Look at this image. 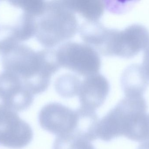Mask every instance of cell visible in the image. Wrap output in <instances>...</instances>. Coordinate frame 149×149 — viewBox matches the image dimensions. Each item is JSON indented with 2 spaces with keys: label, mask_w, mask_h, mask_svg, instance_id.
<instances>
[{
  "label": "cell",
  "mask_w": 149,
  "mask_h": 149,
  "mask_svg": "<svg viewBox=\"0 0 149 149\" xmlns=\"http://www.w3.org/2000/svg\"><path fill=\"white\" fill-rule=\"evenodd\" d=\"M3 70L17 76L33 94L45 92L51 79L60 67L56 50L35 51L25 44H19L1 55Z\"/></svg>",
  "instance_id": "cell-1"
},
{
  "label": "cell",
  "mask_w": 149,
  "mask_h": 149,
  "mask_svg": "<svg viewBox=\"0 0 149 149\" xmlns=\"http://www.w3.org/2000/svg\"><path fill=\"white\" fill-rule=\"evenodd\" d=\"M79 29L75 13L66 0L46 1L44 11L37 19L35 36L46 49H53L72 38Z\"/></svg>",
  "instance_id": "cell-2"
},
{
  "label": "cell",
  "mask_w": 149,
  "mask_h": 149,
  "mask_svg": "<svg viewBox=\"0 0 149 149\" xmlns=\"http://www.w3.org/2000/svg\"><path fill=\"white\" fill-rule=\"evenodd\" d=\"M148 105L142 96L125 97L99 120L97 138L109 142L120 136H126L137 116L147 113Z\"/></svg>",
  "instance_id": "cell-3"
},
{
  "label": "cell",
  "mask_w": 149,
  "mask_h": 149,
  "mask_svg": "<svg viewBox=\"0 0 149 149\" xmlns=\"http://www.w3.org/2000/svg\"><path fill=\"white\" fill-rule=\"evenodd\" d=\"M60 68H66L86 77L99 73L101 65L99 53L86 43L68 42L56 50Z\"/></svg>",
  "instance_id": "cell-4"
},
{
  "label": "cell",
  "mask_w": 149,
  "mask_h": 149,
  "mask_svg": "<svg viewBox=\"0 0 149 149\" xmlns=\"http://www.w3.org/2000/svg\"><path fill=\"white\" fill-rule=\"evenodd\" d=\"M33 137L31 127L17 112L0 106V146L23 148L31 142Z\"/></svg>",
  "instance_id": "cell-5"
},
{
  "label": "cell",
  "mask_w": 149,
  "mask_h": 149,
  "mask_svg": "<svg viewBox=\"0 0 149 149\" xmlns=\"http://www.w3.org/2000/svg\"><path fill=\"white\" fill-rule=\"evenodd\" d=\"M149 46V31L144 25L133 24L122 30L114 29L111 43L112 56L130 58Z\"/></svg>",
  "instance_id": "cell-6"
},
{
  "label": "cell",
  "mask_w": 149,
  "mask_h": 149,
  "mask_svg": "<svg viewBox=\"0 0 149 149\" xmlns=\"http://www.w3.org/2000/svg\"><path fill=\"white\" fill-rule=\"evenodd\" d=\"M38 122L42 128L57 136L74 131L77 122L76 110L58 102L44 106L39 112Z\"/></svg>",
  "instance_id": "cell-7"
},
{
  "label": "cell",
  "mask_w": 149,
  "mask_h": 149,
  "mask_svg": "<svg viewBox=\"0 0 149 149\" xmlns=\"http://www.w3.org/2000/svg\"><path fill=\"white\" fill-rule=\"evenodd\" d=\"M34 99V95L17 76L4 70L0 73V106L22 112L31 106Z\"/></svg>",
  "instance_id": "cell-8"
},
{
  "label": "cell",
  "mask_w": 149,
  "mask_h": 149,
  "mask_svg": "<svg viewBox=\"0 0 149 149\" xmlns=\"http://www.w3.org/2000/svg\"><path fill=\"white\" fill-rule=\"evenodd\" d=\"M109 90L108 80L100 73L85 77L78 95L80 107L95 111L104 104Z\"/></svg>",
  "instance_id": "cell-9"
},
{
  "label": "cell",
  "mask_w": 149,
  "mask_h": 149,
  "mask_svg": "<svg viewBox=\"0 0 149 149\" xmlns=\"http://www.w3.org/2000/svg\"><path fill=\"white\" fill-rule=\"evenodd\" d=\"M148 84V79L141 65L132 64L122 74L121 84L125 97L143 96Z\"/></svg>",
  "instance_id": "cell-10"
},
{
  "label": "cell",
  "mask_w": 149,
  "mask_h": 149,
  "mask_svg": "<svg viewBox=\"0 0 149 149\" xmlns=\"http://www.w3.org/2000/svg\"><path fill=\"white\" fill-rule=\"evenodd\" d=\"M77 122L72 133L83 136L93 141L97 139V130L100 119L95 111L80 107L76 109Z\"/></svg>",
  "instance_id": "cell-11"
},
{
  "label": "cell",
  "mask_w": 149,
  "mask_h": 149,
  "mask_svg": "<svg viewBox=\"0 0 149 149\" xmlns=\"http://www.w3.org/2000/svg\"><path fill=\"white\" fill-rule=\"evenodd\" d=\"M74 13L79 14L88 22H99L105 9L104 1L66 0Z\"/></svg>",
  "instance_id": "cell-12"
},
{
  "label": "cell",
  "mask_w": 149,
  "mask_h": 149,
  "mask_svg": "<svg viewBox=\"0 0 149 149\" xmlns=\"http://www.w3.org/2000/svg\"><path fill=\"white\" fill-rule=\"evenodd\" d=\"M81 81L73 74H63L56 80L55 89L57 93L63 98H73L78 95Z\"/></svg>",
  "instance_id": "cell-13"
},
{
  "label": "cell",
  "mask_w": 149,
  "mask_h": 149,
  "mask_svg": "<svg viewBox=\"0 0 149 149\" xmlns=\"http://www.w3.org/2000/svg\"><path fill=\"white\" fill-rule=\"evenodd\" d=\"M52 149H95L91 141L80 135L71 133L56 137Z\"/></svg>",
  "instance_id": "cell-14"
},
{
  "label": "cell",
  "mask_w": 149,
  "mask_h": 149,
  "mask_svg": "<svg viewBox=\"0 0 149 149\" xmlns=\"http://www.w3.org/2000/svg\"><path fill=\"white\" fill-rule=\"evenodd\" d=\"M8 2L12 6L34 16L37 19L44 11L46 1L40 0H10Z\"/></svg>",
  "instance_id": "cell-15"
},
{
  "label": "cell",
  "mask_w": 149,
  "mask_h": 149,
  "mask_svg": "<svg viewBox=\"0 0 149 149\" xmlns=\"http://www.w3.org/2000/svg\"><path fill=\"white\" fill-rule=\"evenodd\" d=\"M141 66L149 80V46L145 50Z\"/></svg>",
  "instance_id": "cell-16"
},
{
  "label": "cell",
  "mask_w": 149,
  "mask_h": 149,
  "mask_svg": "<svg viewBox=\"0 0 149 149\" xmlns=\"http://www.w3.org/2000/svg\"><path fill=\"white\" fill-rule=\"evenodd\" d=\"M137 149H149V141H146L140 144Z\"/></svg>",
  "instance_id": "cell-17"
}]
</instances>
